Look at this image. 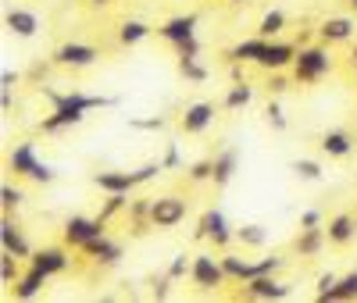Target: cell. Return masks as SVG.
<instances>
[{"mask_svg":"<svg viewBox=\"0 0 357 303\" xmlns=\"http://www.w3.org/2000/svg\"><path fill=\"white\" fill-rule=\"evenodd\" d=\"M333 68V57L325 47H301L296 50V61H293V79L296 82H318L325 79Z\"/></svg>","mask_w":357,"mask_h":303,"instance_id":"1","label":"cell"},{"mask_svg":"<svg viewBox=\"0 0 357 303\" xmlns=\"http://www.w3.org/2000/svg\"><path fill=\"white\" fill-rule=\"evenodd\" d=\"M190 279H193L197 289H218V286L229 282L225 264H222V257H215V254H197V257H193V267H190Z\"/></svg>","mask_w":357,"mask_h":303,"instance_id":"2","label":"cell"},{"mask_svg":"<svg viewBox=\"0 0 357 303\" xmlns=\"http://www.w3.org/2000/svg\"><path fill=\"white\" fill-rule=\"evenodd\" d=\"M186 222V200L178 196H158L151 207V225L154 228H175Z\"/></svg>","mask_w":357,"mask_h":303,"instance_id":"3","label":"cell"},{"mask_svg":"<svg viewBox=\"0 0 357 303\" xmlns=\"http://www.w3.org/2000/svg\"><path fill=\"white\" fill-rule=\"evenodd\" d=\"M97 235H104V222H100V218H82V215H75V218L65 222V242H68V247H75V250H82L86 242L97 239Z\"/></svg>","mask_w":357,"mask_h":303,"instance_id":"4","label":"cell"},{"mask_svg":"<svg viewBox=\"0 0 357 303\" xmlns=\"http://www.w3.org/2000/svg\"><path fill=\"white\" fill-rule=\"evenodd\" d=\"M197 235L200 239H211L218 250H225L229 242L236 239V232H229V222H225L222 210H207V215L200 218V225H197Z\"/></svg>","mask_w":357,"mask_h":303,"instance_id":"5","label":"cell"},{"mask_svg":"<svg viewBox=\"0 0 357 303\" xmlns=\"http://www.w3.org/2000/svg\"><path fill=\"white\" fill-rule=\"evenodd\" d=\"M97 47H89V43H65V47H57L54 50V61L61 68H89V65H97Z\"/></svg>","mask_w":357,"mask_h":303,"instance_id":"6","label":"cell"},{"mask_svg":"<svg viewBox=\"0 0 357 303\" xmlns=\"http://www.w3.org/2000/svg\"><path fill=\"white\" fill-rule=\"evenodd\" d=\"M211 121H215V104L211 100H197L183 111V118H178V125H183L186 136H200L204 129H211Z\"/></svg>","mask_w":357,"mask_h":303,"instance_id":"7","label":"cell"},{"mask_svg":"<svg viewBox=\"0 0 357 303\" xmlns=\"http://www.w3.org/2000/svg\"><path fill=\"white\" fill-rule=\"evenodd\" d=\"M293 61H296V47L293 43H282V40H268L264 54L257 65L268 68V72H282V68H293Z\"/></svg>","mask_w":357,"mask_h":303,"instance_id":"8","label":"cell"},{"mask_svg":"<svg viewBox=\"0 0 357 303\" xmlns=\"http://www.w3.org/2000/svg\"><path fill=\"white\" fill-rule=\"evenodd\" d=\"M29 261H33V267L43 271L47 279L65 275V271H68V250H61V247H43L40 254H33Z\"/></svg>","mask_w":357,"mask_h":303,"instance_id":"9","label":"cell"},{"mask_svg":"<svg viewBox=\"0 0 357 303\" xmlns=\"http://www.w3.org/2000/svg\"><path fill=\"white\" fill-rule=\"evenodd\" d=\"M82 254L93 261V264H100V267H114L118 261H122V247H118V242H111L107 235L89 239L86 247H82Z\"/></svg>","mask_w":357,"mask_h":303,"instance_id":"10","label":"cell"},{"mask_svg":"<svg viewBox=\"0 0 357 303\" xmlns=\"http://www.w3.org/2000/svg\"><path fill=\"white\" fill-rule=\"evenodd\" d=\"M247 289H243V296L247 300H286L289 296V286H282L279 279H272V275H257V279H250V282H243Z\"/></svg>","mask_w":357,"mask_h":303,"instance_id":"11","label":"cell"},{"mask_svg":"<svg viewBox=\"0 0 357 303\" xmlns=\"http://www.w3.org/2000/svg\"><path fill=\"white\" fill-rule=\"evenodd\" d=\"M158 36H161V40H168L172 47H175V43H183V40H190V36H197V15H178V18H168V22L158 29Z\"/></svg>","mask_w":357,"mask_h":303,"instance_id":"12","label":"cell"},{"mask_svg":"<svg viewBox=\"0 0 357 303\" xmlns=\"http://www.w3.org/2000/svg\"><path fill=\"white\" fill-rule=\"evenodd\" d=\"M354 33H357V25H354V18H325L321 25H318V36H321V43H347V40H354Z\"/></svg>","mask_w":357,"mask_h":303,"instance_id":"13","label":"cell"},{"mask_svg":"<svg viewBox=\"0 0 357 303\" xmlns=\"http://www.w3.org/2000/svg\"><path fill=\"white\" fill-rule=\"evenodd\" d=\"M93 182L100 193H132L139 186V175L136 171H100Z\"/></svg>","mask_w":357,"mask_h":303,"instance_id":"14","label":"cell"},{"mask_svg":"<svg viewBox=\"0 0 357 303\" xmlns=\"http://www.w3.org/2000/svg\"><path fill=\"white\" fill-rule=\"evenodd\" d=\"M8 164H11V171H15V175L33 178V175H36V168H40L36 146H33V143H22V146H15V150H11V157H8Z\"/></svg>","mask_w":357,"mask_h":303,"instance_id":"15","label":"cell"},{"mask_svg":"<svg viewBox=\"0 0 357 303\" xmlns=\"http://www.w3.org/2000/svg\"><path fill=\"white\" fill-rule=\"evenodd\" d=\"M0 247H4L8 254H15V257H33V250H29V242H25V235L18 232V225L4 215V222H0Z\"/></svg>","mask_w":357,"mask_h":303,"instance_id":"16","label":"cell"},{"mask_svg":"<svg viewBox=\"0 0 357 303\" xmlns=\"http://www.w3.org/2000/svg\"><path fill=\"white\" fill-rule=\"evenodd\" d=\"M54 107H72V111H93V107H111L114 100L107 97H86V93H50Z\"/></svg>","mask_w":357,"mask_h":303,"instance_id":"17","label":"cell"},{"mask_svg":"<svg viewBox=\"0 0 357 303\" xmlns=\"http://www.w3.org/2000/svg\"><path fill=\"white\" fill-rule=\"evenodd\" d=\"M325 235H329L333 247H347V242L357 239V218L354 215H336L329 222V228H325Z\"/></svg>","mask_w":357,"mask_h":303,"instance_id":"18","label":"cell"},{"mask_svg":"<svg viewBox=\"0 0 357 303\" xmlns=\"http://www.w3.org/2000/svg\"><path fill=\"white\" fill-rule=\"evenodd\" d=\"M4 22H8L11 33L22 36V40H33V36H36V29H40V18H36L33 11H25V8H11Z\"/></svg>","mask_w":357,"mask_h":303,"instance_id":"19","label":"cell"},{"mask_svg":"<svg viewBox=\"0 0 357 303\" xmlns=\"http://www.w3.org/2000/svg\"><path fill=\"white\" fill-rule=\"evenodd\" d=\"M325 242H329V235H325L321 225H314V228H301V235H296V254H301V257H318Z\"/></svg>","mask_w":357,"mask_h":303,"instance_id":"20","label":"cell"},{"mask_svg":"<svg viewBox=\"0 0 357 303\" xmlns=\"http://www.w3.org/2000/svg\"><path fill=\"white\" fill-rule=\"evenodd\" d=\"M264 47H268V40H264V36L243 40V43H236V47L229 50V61H240V65H257L261 54H264Z\"/></svg>","mask_w":357,"mask_h":303,"instance_id":"21","label":"cell"},{"mask_svg":"<svg viewBox=\"0 0 357 303\" xmlns=\"http://www.w3.org/2000/svg\"><path fill=\"white\" fill-rule=\"evenodd\" d=\"M43 282H47L43 271L29 267L25 275H18V282H15V300H36V296L43 293Z\"/></svg>","mask_w":357,"mask_h":303,"instance_id":"22","label":"cell"},{"mask_svg":"<svg viewBox=\"0 0 357 303\" xmlns=\"http://www.w3.org/2000/svg\"><path fill=\"white\" fill-rule=\"evenodd\" d=\"M236 168H240V154H236V150H222V154L215 157V178L211 182L215 186H229Z\"/></svg>","mask_w":357,"mask_h":303,"instance_id":"23","label":"cell"},{"mask_svg":"<svg viewBox=\"0 0 357 303\" xmlns=\"http://www.w3.org/2000/svg\"><path fill=\"white\" fill-rule=\"evenodd\" d=\"M321 150H325L329 157H347L350 150H354V143H350V136H347L343 129H329V132L321 136Z\"/></svg>","mask_w":357,"mask_h":303,"instance_id":"24","label":"cell"},{"mask_svg":"<svg viewBox=\"0 0 357 303\" xmlns=\"http://www.w3.org/2000/svg\"><path fill=\"white\" fill-rule=\"evenodd\" d=\"M146 36H151V25H146V22H136V18L118 29V43H122V47H136V43H143Z\"/></svg>","mask_w":357,"mask_h":303,"instance_id":"25","label":"cell"},{"mask_svg":"<svg viewBox=\"0 0 357 303\" xmlns=\"http://www.w3.org/2000/svg\"><path fill=\"white\" fill-rule=\"evenodd\" d=\"M282 29H286V15H282L279 8H272V11H264V18H261V25H257V36L275 40Z\"/></svg>","mask_w":357,"mask_h":303,"instance_id":"26","label":"cell"},{"mask_svg":"<svg viewBox=\"0 0 357 303\" xmlns=\"http://www.w3.org/2000/svg\"><path fill=\"white\" fill-rule=\"evenodd\" d=\"M325 300H357V271H350V275L336 279V286L321 296V303H325Z\"/></svg>","mask_w":357,"mask_h":303,"instance_id":"27","label":"cell"},{"mask_svg":"<svg viewBox=\"0 0 357 303\" xmlns=\"http://www.w3.org/2000/svg\"><path fill=\"white\" fill-rule=\"evenodd\" d=\"M254 100V89L247 86V82H232V89L225 93V107L229 111H240V107H247Z\"/></svg>","mask_w":357,"mask_h":303,"instance_id":"28","label":"cell"},{"mask_svg":"<svg viewBox=\"0 0 357 303\" xmlns=\"http://www.w3.org/2000/svg\"><path fill=\"white\" fill-rule=\"evenodd\" d=\"M122 210H129V193H107V203H104V210H100V222L107 225L114 215H122Z\"/></svg>","mask_w":357,"mask_h":303,"instance_id":"29","label":"cell"},{"mask_svg":"<svg viewBox=\"0 0 357 303\" xmlns=\"http://www.w3.org/2000/svg\"><path fill=\"white\" fill-rule=\"evenodd\" d=\"M289 171L296 175V178H304V182H318L325 171H321V164L318 161H311V157H301V161H293L289 164Z\"/></svg>","mask_w":357,"mask_h":303,"instance_id":"30","label":"cell"},{"mask_svg":"<svg viewBox=\"0 0 357 303\" xmlns=\"http://www.w3.org/2000/svg\"><path fill=\"white\" fill-rule=\"evenodd\" d=\"M236 239L243 242V247H264V239H268V232H264V225H243V228H236Z\"/></svg>","mask_w":357,"mask_h":303,"instance_id":"31","label":"cell"},{"mask_svg":"<svg viewBox=\"0 0 357 303\" xmlns=\"http://www.w3.org/2000/svg\"><path fill=\"white\" fill-rule=\"evenodd\" d=\"M151 207H154V200H132L129 203V218L136 222V232H146L143 222H151Z\"/></svg>","mask_w":357,"mask_h":303,"instance_id":"32","label":"cell"},{"mask_svg":"<svg viewBox=\"0 0 357 303\" xmlns=\"http://www.w3.org/2000/svg\"><path fill=\"white\" fill-rule=\"evenodd\" d=\"M18 261H22V257H15V254H8V250L0 254V279H4L8 286L18 282Z\"/></svg>","mask_w":357,"mask_h":303,"instance_id":"33","label":"cell"},{"mask_svg":"<svg viewBox=\"0 0 357 303\" xmlns=\"http://www.w3.org/2000/svg\"><path fill=\"white\" fill-rule=\"evenodd\" d=\"M178 72H183V79H190V82H204L207 79V68L200 65L197 57L193 61H178Z\"/></svg>","mask_w":357,"mask_h":303,"instance_id":"34","label":"cell"},{"mask_svg":"<svg viewBox=\"0 0 357 303\" xmlns=\"http://www.w3.org/2000/svg\"><path fill=\"white\" fill-rule=\"evenodd\" d=\"M22 200H25V196H22V189H15V186H4V189H0V210H4V215L18 210Z\"/></svg>","mask_w":357,"mask_h":303,"instance_id":"35","label":"cell"},{"mask_svg":"<svg viewBox=\"0 0 357 303\" xmlns=\"http://www.w3.org/2000/svg\"><path fill=\"white\" fill-rule=\"evenodd\" d=\"M175 57H178V61H193V57H200V40L190 36V40H183V43H175Z\"/></svg>","mask_w":357,"mask_h":303,"instance_id":"36","label":"cell"},{"mask_svg":"<svg viewBox=\"0 0 357 303\" xmlns=\"http://www.w3.org/2000/svg\"><path fill=\"white\" fill-rule=\"evenodd\" d=\"M207 178H215V161H197V164H190V182H207Z\"/></svg>","mask_w":357,"mask_h":303,"instance_id":"37","label":"cell"},{"mask_svg":"<svg viewBox=\"0 0 357 303\" xmlns=\"http://www.w3.org/2000/svg\"><path fill=\"white\" fill-rule=\"evenodd\" d=\"M264 118H268V125H272L275 132H282V129H286V114H282V107H279L275 100L264 107Z\"/></svg>","mask_w":357,"mask_h":303,"instance_id":"38","label":"cell"},{"mask_svg":"<svg viewBox=\"0 0 357 303\" xmlns=\"http://www.w3.org/2000/svg\"><path fill=\"white\" fill-rule=\"evenodd\" d=\"M190 267H193V261H190L186 254H178V257H172V264H168V275H172V279H183V275H190Z\"/></svg>","mask_w":357,"mask_h":303,"instance_id":"39","label":"cell"},{"mask_svg":"<svg viewBox=\"0 0 357 303\" xmlns=\"http://www.w3.org/2000/svg\"><path fill=\"white\" fill-rule=\"evenodd\" d=\"M172 282H175L172 275L158 279V282H154V289H151V296H154V300H168V293H172Z\"/></svg>","mask_w":357,"mask_h":303,"instance_id":"40","label":"cell"},{"mask_svg":"<svg viewBox=\"0 0 357 303\" xmlns=\"http://www.w3.org/2000/svg\"><path fill=\"white\" fill-rule=\"evenodd\" d=\"M129 125H132V129H165V118H161V114H158V118H132Z\"/></svg>","mask_w":357,"mask_h":303,"instance_id":"41","label":"cell"},{"mask_svg":"<svg viewBox=\"0 0 357 303\" xmlns=\"http://www.w3.org/2000/svg\"><path fill=\"white\" fill-rule=\"evenodd\" d=\"M286 89H289L286 75H279V72H272V75H268V93H286Z\"/></svg>","mask_w":357,"mask_h":303,"instance_id":"42","label":"cell"},{"mask_svg":"<svg viewBox=\"0 0 357 303\" xmlns=\"http://www.w3.org/2000/svg\"><path fill=\"white\" fill-rule=\"evenodd\" d=\"M161 164H165V171H172V168H178V164H183V157H178V150H175V146H168V150H165Z\"/></svg>","mask_w":357,"mask_h":303,"instance_id":"43","label":"cell"},{"mask_svg":"<svg viewBox=\"0 0 357 303\" xmlns=\"http://www.w3.org/2000/svg\"><path fill=\"white\" fill-rule=\"evenodd\" d=\"M15 86H18V72L4 68V72H0V89H15Z\"/></svg>","mask_w":357,"mask_h":303,"instance_id":"44","label":"cell"},{"mask_svg":"<svg viewBox=\"0 0 357 303\" xmlns=\"http://www.w3.org/2000/svg\"><path fill=\"white\" fill-rule=\"evenodd\" d=\"M314 225H321V215H318V210H304V215H301V228H314Z\"/></svg>","mask_w":357,"mask_h":303,"instance_id":"45","label":"cell"},{"mask_svg":"<svg viewBox=\"0 0 357 303\" xmlns=\"http://www.w3.org/2000/svg\"><path fill=\"white\" fill-rule=\"evenodd\" d=\"M333 286H336V275H333V271H329V275H321V279H318V300H321L325 293H329Z\"/></svg>","mask_w":357,"mask_h":303,"instance_id":"46","label":"cell"},{"mask_svg":"<svg viewBox=\"0 0 357 303\" xmlns=\"http://www.w3.org/2000/svg\"><path fill=\"white\" fill-rule=\"evenodd\" d=\"M11 107H15V93H11V89H4V93H0V111L8 114Z\"/></svg>","mask_w":357,"mask_h":303,"instance_id":"47","label":"cell"},{"mask_svg":"<svg viewBox=\"0 0 357 303\" xmlns=\"http://www.w3.org/2000/svg\"><path fill=\"white\" fill-rule=\"evenodd\" d=\"M89 4H107V0H89Z\"/></svg>","mask_w":357,"mask_h":303,"instance_id":"48","label":"cell"},{"mask_svg":"<svg viewBox=\"0 0 357 303\" xmlns=\"http://www.w3.org/2000/svg\"><path fill=\"white\" fill-rule=\"evenodd\" d=\"M350 57H354V65H357V50H354V54H350Z\"/></svg>","mask_w":357,"mask_h":303,"instance_id":"49","label":"cell"},{"mask_svg":"<svg viewBox=\"0 0 357 303\" xmlns=\"http://www.w3.org/2000/svg\"><path fill=\"white\" fill-rule=\"evenodd\" d=\"M229 4H243V0H229Z\"/></svg>","mask_w":357,"mask_h":303,"instance_id":"50","label":"cell"},{"mask_svg":"<svg viewBox=\"0 0 357 303\" xmlns=\"http://www.w3.org/2000/svg\"><path fill=\"white\" fill-rule=\"evenodd\" d=\"M350 4H354V11H357V0H350Z\"/></svg>","mask_w":357,"mask_h":303,"instance_id":"51","label":"cell"}]
</instances>
